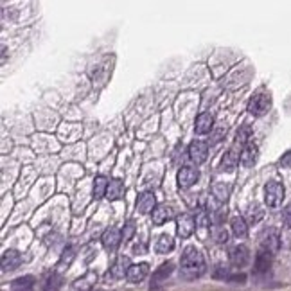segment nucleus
Here are the masks:
<instances>
[{
	"mask_svg": "<svg viewBox=\"0 0 291 291\" xmlns=\"http://www.w3.org/2000/svg\"><path fill=\"white\" fill-rule=\"evenodd\" d=\"M203 271H205V259L202 252L196 247H187L180 261V275L187 280H194L202 277Z\"/></svg>",
	"mask_w": 291,
	"mask_h": 291,
	"instance_id": "f257e3e1",
	"label": "nucleus"
},
{
	"mask_svg": "<svg viewBox=\"0 0 291 291\" xmlns=\"http://www.w3.org/2000/svg\"><path fill=\"white\" fill-rule=\"evenodd\" d=\"M284 200V185L280 182H268L264 187V202L268 207H279Z\"/></svg>",
	"mask_w": 291,
	"mask_h": 291,
	"instance_id": "f03ea898",
	"label": "nucleus"
},
{
	"mask_svg": "<svg viewBox=\"0 0 291 291\" xmlns=\"http://www.w3.org/2000/svg\"><path fill=\"white\" fill-rule=\"evenodd\" d=\"M270 106H271V97L268 95V93H257V95L252 97L250 103H248V112H250L252 115H255V117H261V115L268 113Z\"/></svg>",
	"mask_w": 291,
	"mask_h": 291,
	"instance_id": "7ed1b4c3",
	"label": "nucleus"
},
{
	"mask_svg": "<svg viewBox=\"0 0 291 291\" xmlns=\"http://www.w3.org/2000/svg\"><path fill=\"white\" fill-rule=\"evenodd\" d=\"M280 248V237L279 232L275 228H266V230L261 234V250H266L270 254H277Z\"/></svg>",
	"mask_w": 291,
	"mask_h": 291,
	"instance_id": "20e7f679",
	"label": "nucleus"
},
{
	"mask_svg": "<svg viewBox=\"0 0 291 291\" xmlns=\"http://www.w3.org/2000/svg\"><path fill=\"white\" fill-rule=\"evenodd\" d=\"M101 241H103L105 250L115 252L119 248V245L122 243V232L119 230L117 226H110V228H106V230H105Z\"/></svg>",
	"mask_w": 291,
	"mask_h": 291,
	"instance_id": "39448f33",
	"label": "nucleus"
},
{
	"mask_svg": "<svg viewBox=\"0 0 291 291\" xmlns=\"http://www.w3.org/2000/svg\"><path fill=\"white\" fill-rule=\"evenodd\" d=\"M241 151H243L241 148H239L237 144H234L230 150L225 153V157L221 158V169L225 171V173H234L235 171L239 160H241Z\"/></svg>",
	"mask_w": 291,
	"mask_h": 291,
	"instance_id": "423d86ee",
	"label": "nucleus"
},
{
	"mask_svg": "<svg viewBox=\"0 0 291 291\" xmlns=\"http://www.w3.org/2000/svg\"><path fill=\"white\" fill-rule=\"evenodd\" d=\"M196 230V219L190 214H180L176 218V232L182 239H187Z\"/></svg>",
	"mask_w": 291,
	"mask_h": 291,
	"instance_id": "0eeeda50",
	"label": "nucleus"
},
{
	"mask_svg": "<svg viewBox=\"0 0 291 291\" xmlns=\"http://www.w3.org/2000/svg\"><path fill=\"white\" fill-rule=\"evenodd\" d=\"M209 157V144L202 140H194L189 146V158L196 164V166H202L203 162Z\"/></svg>",
	"mask_w": 291,
	"mask_h": 291,
	"instance_id": "6e6552de",
	"label": "nucleus"
},
{
	"mask_svg": "<svg viewBox=\"0 0 291 291\" xmlns=\"http://www.w3.org/2000/svg\"><path fill=\"white\" fill-rule=\"evenodd\" d=\"M200 178V173L196 167H182V169L178 171V185H180V189H189V187H192L194 183L198 182Z\"/></svg>",
	"mask_w": 291,
	"mask_h": 291,
	"instance_id": "1a4fd4ad",
	"label": "nucleus"
},
{
	"mask_svg": "<svg viewBox=\"0 0 291 291\" xmlns=\"http://www.w3.org/2000/svg\"><path fill=\"white\" fill-rule=\"evenodd\" d=\"M228 259H230L232 266L243 268V266H247L248 261H250V252H248L247 247L237 245V247H234L230 252H228Z\"/></svg>",
	"mask_w": 291,
	"mask_h": 291,
	"instance_id": "9d476101",
	"label": "nucleus"
},
{
	"mask_svg": "<svg viewBox=\"0 0 291 291\" xmlns=\"http://www.w3.org/2000/svg\"><path fill=\"white\" fill-rule=\"evenodd\" d=\"M171 218H173V207L167 205V203H158L153 212H151V221L157 226H162L164 223L169 221Z\"/></svg>",
	"mask_w": 291,
	"mask_h": 291,
	"instance_id": "9b49d317",
	"label": "nucleus"
},
{
	"mask_svg": "<svg viewBox=\"0 0 291 291\" xmlns=\"http://www.w3.org/2000/svg\"><path fill=\"white\" fill-rule=\"evenodd\" d=\"M155 207H157V200H155V194L151 190H146L138 196L137 200V210L140 214H150L153 212Z\"/></svg>",
	"mask_w": 291,
	"mask_h": 291,
	"instance_id": "f8f14e48",
	"label": "nucleus"
},
{
	"mask_svg": "<svg viewBox=\"0 0 291 291\" xmlns=\"http://www.w3.org/2000/svg\"><path fill=\"white\" fill-rule=\"evenodd\" d=\"M148 273H150V266L146 263H138V264H131V268L128 270V275H126V279L129 280V282H142V280L148 277Z\"/></svg>",
	"mask_w": 291,
	"mask_h": 291,
	"instance_id": "ddd939ff",
	"label": "nucleus"
},
{
	"mask_svg": "<svg viewBox=\"0 0 291 291\" xmlns=\"http://www.w3.org/2000/svg\"><path fill=\"white\" fill-rule=\"evenodd\" d=\"M22 264V255L16 250H6L2 254V271H13Z\"/></svg>",
	"mask_w": 291,
	"mask_h": 291,
	"instance_id": "4468645a",
	"label": "nucleus"
},
{
	"mask_svg": "<svg viewBox=\"0 0 291 291\" xmlns=\"http://www.w3.org/2000/svg\"><path fill=\"white\" fill-rule=\"evenodd\" d=\"M212 128H214V117L210 113H200L196 117V122H194V131L198 135H205L210 133Z\"/></svg>",
	"mask_w": 291,
	"mask_h": 291,
	"instance_id": "2eb2a0df",
	"label": "nucleus"
},
{
	"mask_svg": "<svg viewBox=\"0 0 291 291\" xmlns=\"http://www.w3.org/2000/svg\"><path fill=\"white\" fill-rule=\"evenodd\" d=\"M271 263H273V254L266 250H259L257 257H255V268L254 271L255 273H266L268 270L271 268Z\"/></svg>",
	"mask_w": 291,
	"mask_h": 291,
	"instance_id": "dca6fc26",
	"label": "nucleus"
},
{
	"mask_svg": "<svg viewBox=\"0 0 291 291\" xmlns=\"http://www.w3.org/2000/svg\"><path fill=\"white\" fill-rule=\"evenodd\" d=\"M131 268V264H129V259L124 257V255H119L117 261L112 264V268H110V275H112L113 279H122L124 275H128V270Z\"/></svg>",
	"mask_w": 291,
	"mask_h": 291,
	"instance_id": "f3484780",
	"label": "nucleus"
},
{
	"mask_svg": "<svg viewBox=\"0 0 291 291\" xmlns=\"http://www.w3.org/2000/svg\"><path fill=\"white\" fill-rule=\"evenodd\" d=\"M259 157V148L255 144H247L241 151V164L245 167H252L257 162Z\"/></svg>",
	"mask_w": 291,
	"mask_h": 291,
	"instance_id": "a211bd4d",
	"label": "nucleus"
},
{
	"mask_svg": "<svg viewBox=\"0 0 291 291\" xmlns=\"http://www.w3.org/2000/svg\"><path fill=\"white\" fill-rule=\"evenodd\" d=\"M122 192H124V183H122L119 178H113V180H110L108 190H106V198H108L110 202H115V200L121 198Z\"/></svg>",
	"mask_w": 291,
	"mask_h": 291,
	"instance_id": "6ab92c4d",
	"label": "nucleus"
},
{
	"mask_svg": "<svg viewBox=\"0 0 291 291\" xmlns=\"http://www.w3.org/2000/svg\"><path fill=\"white\" fill-rule=\"evenodd\" d=\"M63 286V277L58 271L48 273L43 280V291H60V287Z\"/></svg>",
	"mask_w": 291,
	"mask_h": 291,
	"instance_id": "aec40b11",
	"label": "nucleus"
},
{
	"mask_svg": "<svg viewBox=\"0 0 291 291\" xmlns=\"http://www.w3.org/2000/svg\"><path fill=\"white\" fill-rule=\"evenodd\" d=\"M173 270H174L173 263H164V264H162V266L153 273V279H151V287L157 286V284H160L162 280H166L167 277L173 273Z\"/></svg>",
	"mask_w": 291,
	"mask_h": 291,
	"instance_id": "412c9836",
	"label": "nucleus"
},
{
	"mask_svg": "<svg viewBox=\"0 0 291 291\" xmlns=\"http://www.w3.org/2000/svg\"><path fill=\"white\" fill-rule=\"evenodd\" d=\"M230 228L234 232L235 237H245L248 234V225H247V219L241 218V216H235V218L230 219Z\"/></svg>",
	"mask_w": 291,
	"mask_h": 291,
	"instance_id": "4be33fe9",
	"label": "nucleus"
},
{
	"mask_svg": "<svg viewBox=\"0 0 291 291\" xmlns=\"http://www.w3.org/2000/svg\"><path fill=\"white\" fill-rule=\"evenodd\" d=\"M108 180L105 176H95L93 180V187H92V192H93V198L95 200H101L106 196V190H108Z\"/></svg>",
	"mask_w": 291,
	"mask_h": 291,
	"instance_id": "5701e85b",
	"label": "nucleus"
},
{
	"mask_svg": "<svg viewBox=\"0 0 291 291\" xmlns=\"http://www.w3.org/2000/svg\"><path fill=\"white\" fill-rule=\"evenodd\" d=\"M157 252L158 254H169L171 250L174 248V239L171 237V235H167V234H162L160 237H158V241H157Z\"/></svg>",
	"mask_w": 291,
	"mask_h": 291,
	"instance_id": "b1692460",
	"label": "nucleus"
},
{
	"mask_svg": "<svg viewBox=\"0 0 291 291\" xmlns=\"http://www.w3.org/2000/svg\"><path fill=\"white\" fill-rule=\"evenodd\" d=\"M11 286H13V291H31L32 286H34V279H32L31 275H25V277L16 279Z\"/></svg>",
	"mask_w": 291,
	"mask_h": 291,
	"instance_id": "393cba45",
	"label": "nucleus"
},
{
	"mask_svg": "<svg viewBox=\"0 0 291 291\" xmlns=\"http://www.w3.org/2000/svg\"><path fill=\"white\" fill-rule=\"evenodd\" d=\"M95 279H97V275L93 273V271H88V273L83 277V279H79V280H76L74 282V287L76 289H83V291H88L90 287L93 286V282H95Z\"/></svg>",
	"mask_w": 291,
	"mask_h": 291,
	"instance_id": "a878e982",
	"label": "nucleus"
},
{
	"mask_svg": "<svg viewBox=\"0 0 291 291\" xmlns=\"http://www.w3.org/2000/svg\"><path fill=\"white\" fill-rule=\"evenodd\" d=\"M250 135H252V128H250V126H248V124L241 126V128H239V131H237V135H235V142H234V144H237L239 148H245L247 144H250V142H248Z\"/></svg>",
	"mask_w": 291,
	"mask_h": 291,
	"instance_id": "bb28decb",
	"label": "nucleus"
},
{
	"mask_svg": "<svg viewBox=\"0 0 291 291\" xmlns=\"http://www.w3.org/2000/svg\"><path fill=\"white\" fill-rule=\"evenodd\" d=\"M212 194L216 196L218 202L225 203L226 200H228V194H230V187L225 185V183H216V185L212 187Z\"/></svg>",
	"mask_w": 291,
	"mask_h": 291,
	"instance_id": "cd10ccee",
	"label": "nucleus"
},
{
	"mask_svg": "<svg viewBox=\"0 0 291 291\" xmlns=\"http://www.w3.org/2000/svg\"><path fill=\"white\" fill-rule=\"evenodd\" d=\"M263 216H264V210L261 209L259 205H252L250 209L247 210V219H248L250 223L261 221V219H263Z\"/></svg>",
	"mask_w": 291,
	"mask_h": 291,
	"instance_id": "c85d7f7f",
	"label": "nucleus"
},
{
	"mask_svg": "<svg viewBox=\"0 0 291 291\" xmlns=\"http://www.w3.org/2000/svg\"><path fill=\"white\" fill-rule=\"evenodd\" d=\"M212 237L218 245H225L228 241V230H226L225 226H216L214 230H212Z\"/></svg>",
	"mask_w": 291,
	"mask_h": 291,
	"instance_id": "c756f323",
	"label": "nucleus"
},
{
	"mask_svg": "<svg viewBox=\"0 0 291 291\" xmlns=\"http://www.w3.org/2000/svg\"><path fill=\"white\" fill-rule=\"evenodd\" d=\"M210 225V216L207 210L200 209L198 212H196V226H200V228H207V226Z\"/></svg>",
	"mask_w": 291,
	"mask_h": 291,
	"instance_id": "7c9ffc66",
	"label": "nucleus"
},
{
	"mask_svg": "<svg viewBox=\"0 0 291 291\" xmlns=\"http://www.w3.org/2000/svg\"><path fill=\"white\" fill-rule=\"evenodd\" d=\"M74 257H76V250H74L72 247H67L60 259V266H69V264L74 261Z\"/></svg>",
	"mask_w": 291,
	"mask_h": 291,
	"instance_id": "2f4dec72",
	"label": "nucleus"
},
{
	"mask_svg": "<svg viewBox=\"0 0 291 291\" xmlns=\"http://www.w3.org/2000/svg\"><path fill=\"white\" fill-rule=\"evenodd\" d=\"M133 234H135V221L133 219H129V221L124 225V228H122V241L128 243L129 239L133 237Z\"/></svg>",
	"mask_w": 291,
	"mask_h": 291,
	"instance_id": "473e14b6",
	"label": "nucleus"
},
{
	"mask_svg": "<svg viewBox=\"0 0 291 291\" xmlns=\"http://www.w3.org/2000/svg\"><path fill=\"white\" fill-rule=\"evenodd\" d=\"M226 216H228V210H226V207H219V209H216V210H214L212 221L216 223V226H221V223L226 219Z\"/></svg>",
	"mask_w": 291,
	"mask_h": 291,
	"instance_id": "72a5a7b5",
	"label": "nucleus"
},
{
	"mask_svg": "<svg viewBox=\"0 0 291 291\" xmlns=\"http://www.w3.org/2000/svg\"><path fill=\"white\" fill-rule=\"evenodd\" d=\"M279 164L284 169H291V151H287V153H284L282 157H280Z\"/></svg>",
	"mask_w": 291,
	"mask_h": 291,
	"instance_id": "f704fd0d",
	"label": "nucleus"
},
{
	"mask_svg": "<svg viewBox=\"0 0 291 291\" xmlns=\"http://www.w3.org/2000/svg\"><path fill=\"white\" fill-rule=\"evenodd\" d=\"M282 221H284V225H286L287 228H291V203L282 210Z\"/></svg>",
	"mask_w": 291,
	"mask_h": 291,
	"instance_id": "c9c22d12",
	"label": "nucleus"
},
{
	"mask_svg": "<svg viewBox=\"0 0 291 291\" xmlns=\"http://www.w3.org/2000/svg\"><path fill=\"white\" fill-rule=\"evenodd\" d=\"M225 135H226V131H225V129H219V131H216V133H212V137H210V144L214 146V144H218V142H221Z\"/></svg>",
	"mask_w": 291,
	"mask_h": 291,
	"instance_id": "e433bc0d",
	"label": "nucleus"
},
{
	"mask_svg": "<svg viewBox=\"0 0 291 291\" xmlns=\"http://www.w3.org/2000/svg\"><path fill=\"white\" fill-rule=\"evenodd\" d=\"M228 280H230V282H237V284H243L245 282V280H247V277H245V275H230V277H228Z\"/></svg>",
	"mask_w": 291,
	"mask_h": 291,
	"instance_id": "4c0bfd02",
	"label": "nucleus"
}]
</instances>
